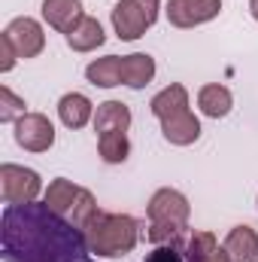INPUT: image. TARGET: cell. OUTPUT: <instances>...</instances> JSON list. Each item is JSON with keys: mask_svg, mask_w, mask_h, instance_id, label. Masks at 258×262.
I'll use <instances>...</instances> for the list:
<instances>
[{"mask_svg": "<svg viewBox=\"0 0 258 262\" xmlns=\"http://www.w3.org/2000/svg\"><path fill=\"white\" fill-rule=\"evenodd\" d=\"M43 189L40 183V174L24 168V165H12V162H3L0 165V195L3 204H31L37 201Z\"/></svg>", "mask_w": 258, "mask_h": 262, "instance_id": "4", "label": "cell"}, {"mask_svg": "<svg viewBox=\"0 0 258 262\" xmlns=\"http://www.w3.org/2000/svg\"><path fill=\"white\" fill-rule=\"evenodd\" d=\"M186 259L189 262H231L225 247H219L216 235L203 232V229H194L186 238Z\"/></svg>", "mask_w": 258, "mask_h": 262, "instance_id": "12", "label": "cell"}, {"mask_svg": "<svg viewBox=\"0 0 258 262\" xmlns=\"http://www.w3.org/2000/svg\"><path fill=\"white\" fill-rule=\"evenodd\" d=\"M131 128V110L122 101H104L94 110V131L97 134H113V131Z\"/></svg>", "mask_w": 258, "mask_h": 262, "instance_id": "18", "label": "cell"}, {"mask_svg": "<svg viewBox=\"0 0 258 262\" xmlns=\"http://www.w3.org/2000/svg\"><path fill=\"white\" fill-rule=\"evenodd\" d=\"M3 37L15 46L18 58H37L43 49H46V34H43V25L37 18H28V15H18L6 25Z\"/></svg>", "mask_w": 258, "mask_h": 262, "instance_id": "6", "label": "cell"}, {"mask_svg": "<svg viewBox=\"0 0 258 262\" xmlns=\"http://www.w3.org/2000/svg\"><path fill=\"white\" fill-rule=\"evenodd\" d=\"M58 119L73 131L85 128V125L94 119V104H91L82 92H67L64 98L58 101Z\"/></svg>", "mask_w": 258, "mask_h": 262, "instance_id": "11", "label": "cell"}, {"mask_svg": "<svg viewBox=\"0 0 258 262\" xmlns=\"http://www.w3.org/2000/svg\"><path fill=\"white\" fill-rule=\"evenodd\" d=\"M97 152L107 165H119L125 162L131 152L128 131H113V134H97Z\"/></svg>", "mask_w": 258, "mask_h": 262, "instance_id": "21", "label": "cell"}, {"mask_svg": "<svg viewBox=\"0 0 258 262\" xmlns=\"http://www.w3.org/2000/svg\"><path fill=\"white\" fill-rule=\"evenodd\" d=\"M222 12V0H167V21L173 28H197Z\"/></svg>", "mask_w": 258, "mask_h": 262, "instance_id": "8", "label": "cell"}, {"mask_svg": "<svg viewBox=\"0 0 258 262\" xmlns=\"http://www.w3.org/2000/svg\"><path fill=\"white\" fill-rule=\"evenodd\" d=\"M161 134L173 146H189V143H194L200 137V119L194 116L192 110L176 113V116H170V119L161 122Z\"/></svg>", "mask_w": 258, "mask_h": 262, "instance_id": "14", "label": "cell"}, {"mask_svg": "<svg viewBox=\"0 0 258 262\" xmlns=\"http://www.w3.org/2000/svg\"><path fill=\"white\" fill-rule=\"evenodd\" d=\"M225 253L231 262H258V232L252 226H234L225 238Z\"/></svg>", "mask_w": 258, "mask_h": 262, "instance_id": "9", "label": "cell"}, {"mask_svg": "<svg viewBox=\"0 0 258 262\" xmlns=\"http://www.w3.org/2000/svg\"><path fill=\"white\" fill-rule=\"evenodd\" d=\"M88 247L97 259H119L128 256L140 241V223L128 213H104L85 229Z\"/></svg>", "mask_w": 258, "mask_h": 262, "instance_id": "2", "label": "cell"}, {"mask_svg": "<svg viewBox=\"0 0 258 262\" xmlns=\"http://www.w3.org/2000/svg\"><path fill=\"white\" fill-rule=\"evenodd\" d=\"M97 216H100V207H97L94 195H91L88 189H82L79 198H76V204H73V210H70V223H73L76 229H82V232H85Z\"/></svg>", "mask_w": 258, "mask_h": 262, "instance_id": "22", "label": "cell"}, {"mask_svg": "<svg viewBox=\"0 0 258 262\" xmlns=\"http://www.w3.org/2000/svg\"><path fill=\"white\" fill-rule=\"evenodd\" d=\"M155 79V58L146 52L122 55V85L128 89H146Z\"/></svg>", "mask_w": 258, "mask_h": 262, "instance_id": "15", "label": "cell"}, {"mask_svg": "<svg viewBox=\"0 0 258 262\" xmlns=\"http://www.w3.org/2000/svg\"><path fill=\"white\" fill-rule=\"evenodd\" d=\"M143 262H189L186 259V247H173V244H161L152 253H146Z\"/></svg>", "mask_w": 258, "mask_h": 262, "instance_id": "24", "label": "cell"}, {"mask_svg": "<svg viewBox=\"0 0 258 262\" xmlns=\"http://www.w3.org/2000/svg\"><path fill=\"white\" fill-rule=\"evenodd\" d=\"M79 192H82V186H76L73 180H67V177H55V180L49 183V189H46L43 201H46L55 213L70 216V210H73V204H76Z\"/></svg>", "mask_w": 258, "mask_h": 262, "instance_id": "20", "label": "cell"}, {"mask_svg": "<svg viewBox=\"0 0 258 262\" xmlns=\"http://www.w3.org/2000/svg\"><path fill=\"white\" fill-rule=\"evenodd\" d=\"M146 213H149V223H152V226L189 229V213H192V207H189V198L183 195L179 189L164 186V189H158L155 195L149 198Z\"/></svg>", "mask_w": 258, "mask_h": 262, "instance_id": "5", "label": "cell"}, {"mask_svg": "<svg viewBox=\"0 0 258 262\" xmlns=\"http://www.w3.org/2000/svg\"><path fill=\"white\" fill-rule=\"evenodd\" d=\"M21 116H24V101L3 85L0 89V122H18Z\"/></svg>", "mask_w": 258, "mask_h": 262, "instance_id": "23", "label": "cell"}, {"mask_svg": "<svg viewBox=\"0 0 258 262\" xmlns=\"http://www.w3.org/2000/svg\"><path fill=\"white\" fill-rule=\"evenodd\" d=\"M161 0H119L113 6V28L119 40H140L158 21Z\"/></svg>", "mask_w": 258, "mask_h": 262, "instance_id": "3", "label": "cell"}, {"mask_svg": "<svg viewBox=\"0 0 258 262\" xmlns=\"http://www.w3.org/2000/svg\"><path fill=\"white\" fill-rule=\"evenodd\" d=\"M149 110H152V116L155 119H170V116H176V113H186L189 110V92H186V85L183 82H170L167 89H161L152 101H149Z\"/></svg>", "mask_w": 258, "mask_h": 262, "instance_id": "13", "label": "cell"}, {"mask_svg": "<svg viewBox=\"0 0 258 262\" xmlns=\"http://www.w3.org/2000/svg\"><path fill=\"white\" fill-rule=\"evenodd\" d=\"M15 61H18V52H15V46L0 34V70L3 73H9L12 67H15Z\"/></svg>", "mask_w": 258, "mask_h": 262, "instance_id": "25", "label": "cell"}, {"mask_svg": "<svg viewBox=\"0 0 258 262\" xmlns=\"http://www.w3.org/2000/svg\"><path fill=\"white\" fill-rule=\"evenodd\" d=\"M64 37H67V46H70L73 52H94V49L104 46V40H107L100 21L91 18V15H82L79 25H76L70 34H64Z\"/></svg>", "mask_w": 258, "mask_h": 262, "instance_id": "17", "label": "cell"}, {"mask_svg": "<svg viewBox=\"0 0 258 262\" xmlns=\"http://www.w3.org/2000/svg\"><path fill=\"white\" fill-rule=\"evenodd\" d=\"M249 12H252V18L258 21V0H249Z\"/></svg>", "mask_w": 258, "mask_h": 262, "instance_id": "26", "label": "cell"}, {"mask_svg": "<svg viewBox=\"0 0 258 262\" xmlns=\"http://www.w3.org/2000/svg\"><path fill=\"white\" fill-rule=\"evenodd\" d=\"M15 143L28 152H46L55 143V125L43 113H24L15 122Z\"/></svg>", "mask_w": 258, "mask_h": 262, "instance_id": "7", "label": "cell"}, {"mask_svg": "<svg viewBox=\"0 0 258 262\" xmlns=\"http://www.w3.org/2000/svg\"><path fill=\"white\" fill-rule=\"evenodd\" d=\"M0 256L3 262H100L91 253L85 232L46 201L3 207Z\"/></svg>", "mask_w": 258, "mask_h": 262, "instance_id": "1", "label": "cell"}, {"mask_svg": "<svg viewBox=\"0 0 258 262\" xmlns=\"http://www.w3.org/2000/svg\"><path fill=\"white\" fill-rule=\"evenodd\" d=\"M197 107H200L203 116H210V119H222V116L231 113V107H234V95H231L228 85L210 82V85H203V89L197 92Z\"/></svg>", "mask_w": 258, "mask_h": 262, "instance_id": "16", "label": "cell"}, {"mask_svg": "<svg viewBox=\"0 0 258 262\" xmlns=\"http://www.w3.org/2000/svg\"><path fill=\"white\" fill-rule=\"evenodd\" d=\"M85 79H88L91 85H100V89H116V85H122V58H119V55L94 58L91 64L85 67Z\"/></svg>", "mask_w": 258, "mask_h": 262, "instance_id": "19", "label": "cell"}, {"mask_svg": "<svg viewBox=\"0 0 258 262\" xmlns=\"http://www.w3.org/2000/svg\"><path fill=\"white\" fill-rule=\"evenodd\" d=\"M82 15V0H43V18L61 34H70Z\"/></svg>", "mask_w": 258, "mask_h": 262, "instance_id": "10", "label": "cell"}]
</instances>
